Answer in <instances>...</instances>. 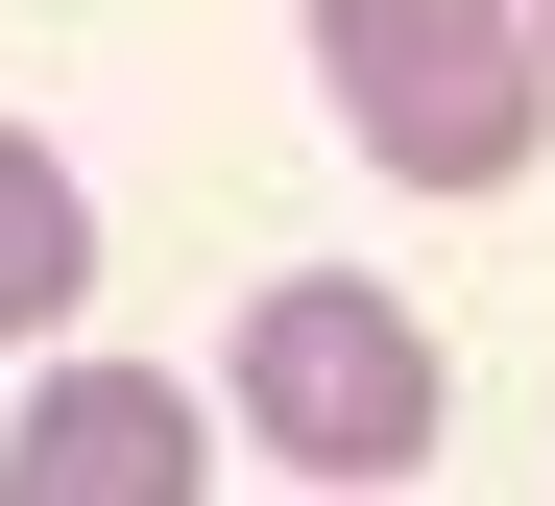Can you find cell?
Here are the masks:
<instances>
[{"label": "cell", "mask_w": 555, "mask_h": 506, "mask_svg": "<svg viewBox=\"0 0 555 506\" xmlns=\"http://www.w3.org/2000/svg\"><path fill=\"white\" fill-rule=\"evenodd\" d=\"M314 73L387 193H507L555 145V25L531 0H314Z\"/></svg>", "instance_id": "6da1fadb"}, {"label": "cell", "mask_w": 555, "mask_h": 506, "mask_svg": "<svg viewBox=\"0 0 555 506\" xmlns=\"http://www.w3.org/2000/svg\"><path fill=\"white\" fill-rule=\"evenodd\" d=\"M218 411H242L266 458H291V482H411V458H435V338H411L362 265H291V289L242 314Z\"/></svg>", "instance_id": "7a4b0ae2"}, {"label": "cell", "mask_w": 555, "mask_h": 506, "mask_svg": "<svg viewBox=\"0 0 555 506\" xmlns=\"http://www.w3.org/2000/svg\"><path fill=\"white\" fill-rule=\"evenodd\" d=\"M0 506H194V386L145 362H73L25 434H0Z\"/></svg>", "instance_id": "3957f363"}, {"label": "cell", "mask_w": 555, "mask_h": 506, "mask_svg": "<svg viewBox=\"0 0 555 506\" xmlns=\"http://www.w3.org/2000/svg\"><path fill=\"white\" fill-rule=\"evenodd\" d=\"M73 289H98V193L0 121V338H73Z\"/></svg>", "instance_id": "277c9868"}, {"label": "cell", "mask_w": 555, "mask_h": 506, "mask_svg": "<svg viewBox=\"0 0 555 506\" xmlns=\"http://www.w3.org/2000/svg\"><path fill=\"white\" fill-rule=\"evenodd\" d=\"M531 25H555V0H531Z\"/></svg>", "instance_id": "5b68a950"}]
</instances>
